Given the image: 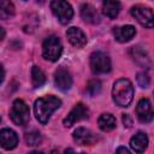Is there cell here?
<instances>
[{
  "label": "cell",
  "instance_id": "1",
  "mask_svg": "<svg viewBox=\"0 0 154 154\" xmlns=\"http://www.w3.org/2000/svg\"><path fill=\"white\" fill-rule=\"evenodd\" d=\"M61 106V100L54 95H47L45 97H40L34 103V112L36 119L41 124H46L52 113Z\"/></svg>",
  "mask_w": 154,
  "mask_h": 154
},
{
  "label": "cell",
  "instance_id": "2",
  "mask_svg": "<svg viewBox=\"0 0 154 154\" xmlns=\"http://www.w3.org/2000/svg\"><path fill=\"white\" fill-rule=\"evenodd\" d=\"M112 97L119 107H128L134 97V87L128 78H120L114 82L112 88Z\"/></svg>",
  "mask_w": 154,
  "mask_h": 154
},
{
  "label": "cell",
  "instance_id": "3",
  "mask_svg": "<svg viewBox=\"0 0 154 154\" xmlns=\"http://www.w3.org/2000/svg\"><path fill=\"white\" fill-rule=\"evenodd\" d=\"M63 53V45L58 36L51 35L48 36L42 45V55L46 60L57 61Z\"/></svg>",
  "mask_w": 154,
  "mask_h": 154
},
{
  "label": "cell",
  "instance_id": "4",
  "mask_svg": "<svg viewBox=\"0 0 154 154\" xmlns=\"http://www.w3.org/2000/svg\"><path fill=\"white\" fill-rule=\"evenodd\" d=\"M29 116H30V112H29L28 105L20 99L14 100L10 111V117L12 122L18 126H24L29 122Z\"/></svg>",
  "mask_w": 154,
  "mask_h": 154
},
{
  "label": "cell",
  "instance_id": "5",
  "mask_svg": "<svg viewBox=\"0 0 154 154\" xmlns=\"http://www.w3.org/2000/svg\"><path fill=\"white\" fill-rule=\"evenodd\" d=\"M111 59L103 52H94L90 55V69L95 75H102L111 71Z\"/></svg>",
  "mask_w": 154,
  "mask_h": 154
},
{
  "label": "cell",
  "instance_id": "6",
  "mask_svg": "<svg viewBox=\"0 0 154 154\" xmlns=\"http://www.w3.org/2000/svg\"><path fill=\"white\" fill-rule=\"evenodd\" d=\"M51 10L61 24H67L73 17L72 6L64 0H54L51 2Z\"/></svg>",
  "mask_w": 154,
  "mask_h": 154
},
{
  "label": "cell",
  "instance_id": "7",
  "mask_svg": "<svg viewBox=\"0 0 154 154\" xmlns=\"http://www.w3.org/2000/svg\"><path fill=\"white\" fill-rule=\"evenodd\" d=\"M131 14L132 17L143 26L152 28L154 24V16L153 11L149 7H146L143 5H136L131 7Z\"/></svg>",
  "mask_w": 154,
  "mask_h": 154
},
{
  "label": "cell",
  "instance_id": "8",
  "mask_svg": "<svg viewBox=\"0 0 154 154\" xmlns=\"http://www.w3.org/2000/svg\"><path fill=\"white\" fill-rule=\"evenodd\" d=\"M89 117V111H88V107L82 103V102H78L72 109L71 112L65 117L64 119V125L66 128H70L75 123L79 122V120H83V119H87Z\"/></svg>",
  "mask_w": 154,
  "mask_h": 154
},
{
  "label": "cell",
  "instance_id": "9",
  "mask_svg": "<svg viewBox=\"0 0 154 154\" xmlns=\"http://www.w3.org/2000/svg\"><path fill=\"white\" fill-rule=\"evenodd\" d=\"M54 83L61 91H67L72 87V76L65 67H59L54 73Z\"/></svg>",
  "mask_w": 154,
  "mask_h": 154
},
{
  "label": "cell",
  "instance_id": "10",
  "mask_svg": "<svg viewBox=\"0 0 154 154\" xmlns=\"http://www.w3.org/2000/svg\"><path fill=\"white\" fill-rule=\"evenodd\" d=\"M137 119L141 123H149L153 119V107L148 99H141L136 107Z\"/></svg>",
  "mask_w": 154,
  "mask_h": 154
},
{
  "label": "cell",
  "instance_id": "11",
  "mask_svg": "<svg viewBox=\"0 0 154 154\" xmlns=\"http://www.w3.org/2000/svg\"><path fill=\"white\" fill-rule=\"evenodd\" d=\"M73 140L77 144L81 146H91L96 142L97 137L96 135L85 128H78L73 132Z\"/></svg>",
  "mask_w": 154,
  "mask_h": 154
},
{
  "label": "cell",
  "instance_id": "12",
  "mask_svg": "<svg viewBox=\"0 0 154 154\" xmlns=\"http://www.w3.org/2000/svg\"><path fill=\"white\" fill-rule=\"evenodd\" d=\"M17 144H18V136L12 129L5 128L0 130V146L4 149L6 150L14 149Z\"/></svg>",
  "mask_w": 154,
  "mask_h": 154
},
{
  "label": "cell",
  "instance_id": "13",
  "mask_svg": "<svg viewBox=\"0 0 154 154\" xmlns=\"http://www.w3.org/2000/svg\"><path fill=\"white\" fill-rule=\"evenodd\" d=\"M66 37L70 41V43L77 48H82L87 45V36L84 32L76 26H71L66 30Z\"/></svg>",
  "mask_w": 154,
  "mask_h": 154
},
{
  "label": "cell",
  "instance_id": "14",
  "mask_svg": "<svg viewBox=\"0 0 154 154\" xmlns=\"http://www.w3.org/2000/svg\"><path fill=\"white\" fill-rule=\"evenodd\" d=\"M130 53H131L132 59L138 65H141L143 67H150L152 61H150V57H149V54H148L146 48H143L141 46H135V47L131 48Z\"/></svg>",
  "mask_w": 154,
  "mask_h": 154
},
{
  "label": "cell",
  "instance_id": "15",
  "mask_svg": "<svg viewBox=\"0 0 154 154\" xmlns=\"http://www.w3.org/2000/svg\"><path fill=\"white\" fill-rule=\"evenodd\" d=\"M135 34L136 29L132 25H122L113 28V35L118 42H128L135 36Z\"/></svg>",
  "mask_w": 154,
  "mask_h": 154
},
{
  "label": "cell",
  "instance_id": "16",
  "mask_svg": "<svg viewBox=\"0 0 154 154\" xmlns=\"http://www.w3.org/2000/svg\"><path fill=\"white\" fill-rule=\"evenodd\" d=\"M81 17L84 22L90 24H96L100 22V16L95 7L90 4H83L81 6Z\"/></svg>",
  "mask_w": 154,
  "mask_h": 154
},
{
  "label": "cell",
  "instance_id": "17",
  "mask_svg": "<svg viewBox=\"0 0 154 154\" xmlns=\"http://www.w3.org/2000/svg\"><path fill=\"white\" fill-rule=\"evenodd\" d=\"M130 147H131L132 150H135L138 154L143 153L148 147V137H147V135L144 132H142V131L137 132L135 136L131 137Z\"/></svg>",
  "mask_w": 154,
  "mask_h": 154
},
{
  "label": "cell",
  "instance_id": "18",
  "mask_svg": "<svg viewBox=\"0 0 154 154\" xmlns=\"http://www.w3.org/2000/svg\"><path fill=\"white\" fill-rule=\"evenodd\" d=\"M97 124H99V128L102 131L107 132V131H111V130H113L116 128V118L111 113H102L99 117Z\"/></svg>",
  "mask_w": 154,
  "mask_h": 154
},
{
  "label": "cell",
  "instance_id": "19",
  "mask_svg": "<svg viewBox=\"0 0 154 154\" xmlns=\"http://www.w3.org/2000/svg\"><path fill=\"white\" fill-rule=\"evenodd\" d=\"M120 10V4L118 1H105L102 4V12L105 16H107L108 18L113 19L118 16Z\"/></svg>",
  "mask_w": 154,
  "mask_h": 154
},
{
  "label": "cell",
  "instance_id": "20",
  "mask_svg": "<svg viewBox=\"0 0 154 154\" xmlns=\"http://www.w3.org/2000/svg\"><path fill=\"white\" fill-rule=\"evenodd\" d=\"M31 82H32V85L35 88L43 85L46 82V76H45L43 71L36 65H34L31 67Z\"/></svg>",
  "mask_w": 154,
  "mask_h": 154
},
{
  "label": "cell",
  "instance_id": "21",
  "mask_svg": "<svg viewBox=\"0 0 154 154\" xmlns=\"http://www.w3.org/2000/svg\"><path fill=\"white\" fill-rule=\"evenodd\" d=\"M14 14V6L11 1H0V18L7 19Z\"/></svg>",
  "mask_w": 154,
  "mask_h": 154
},
{
  "label": "cell",
  "instance_id": "22",
  "mask_svg": "<svg viewBox=\"0 0 154 154\" xmlns=\"http://www.w3.org/2000/svg\"><path fill=\"white\" fill-rule=\"evenodd\" d=\"M101 90V82L99 79H91L88 82V85H87V91L90 96H95L100 93Z\"/></svg>",
  "mask_w": 154,
  "mask_h": 154
},
{
  "label": "cell",
  "instance_id": "23",
  "mask_svg": "<svg viewBox=\"0 0 154 154\" xmlns=\"http://www.w3.org/2000/svg\"><path fill=\"white\" fill-rule=\"evenodd\" d=\"M41 134L37 131H31L29 134H26L25 136V141L29 146H37L41 142Z\"/></svg>",
  "mask_w": 154,
  "mask_h": 154
},
{
  "label": "cell",
  "instance_id": "24",
  "mask_svg": "<svg viewBox=\"0 0 154 154\" xmlns=\"http://www.w3.org/2000/svg\"><path fill=\"white\" fill-rule=\"evenodd\" d=\"M137 83L141 88H148L150 84V78L147 72H140L137 73Z\"/></svg>",
  "mask_w": 154,
  "mask_h": 154
},
{
  "label": "cell",
  "instance_id": "25",
  "mask_svg": "<svg viewBox=\"0 0 154 154\" xmlns=\"http://www.w3.org/2000/svg\"><path fill=\"white\" fill-rule=\"evenodd\" d=\"M123 123H124V125H125L126 128H130V126H131L132 120H131V118H130L129 114H123Z\"/></svg>",
  "mask_w": 154,
  "mask_h": 154
},
{
  "label": "cell",
  "instance_id": "26",
  "mask_svg": "<svg viewBox=\"0 0 154 154\" xmlns=\"http://www.w3.org/2000/svg\"><path fill=\"white\" fill-rule=\"evenodd\" d=\"M114 154H131V153L129 152L128 148H125V147H119V148L116 150Z\"/></svg>",
  "mask_w": 154,
  "mask_h": 154
},
{
  "label": "cell",
  "instance_id": "27",
  "mask_svg": "<svg viewBox=\"0 0 154 154\" xmlns=\"http://www.w3.org/2000/svg\"><path fill=\"white\" fill-rule=\"evenodd\" d=\"M4 78H5V71H4V67H2V65L0 64V83H2Z\"/></svg>",
  "mask_w": 154,
  "mask_h": 154
},
{
  "label": "cell",
  "instance_id": "28",
  "mask_svg": "<svg viewBox=\"0 0 154 154\" xmlns=\"http://www.w3.org/2000/svg\"><path fill=\"white\" fill-rule=\"evenodd\" d=\"M64 154H77V153H75V150L72 148H67V149H65ZM78 154H85V153H78Z\"/></svg>",
  "mask_w": 154,
  "mask_h": 154
},
{
  "label": "cell",
  "instance_id": "29",
  "mask_svg": "<svg viewBox=\"0 0 154 154\" xmlns=\"http://www.w3.org/2000/svg\"><path fill=\"white\" fill-rule=\"evenodd\" d=\"M5 35H6V32H5V29L0 26V41L5 38Z\"/></svg>",
  "mask_w": 154,
  "mask_h": 154
},
{
  "label": "cell",
  "instance_id": "30",
  "mask_svg": "<svg viewBox=\"0 0 154 154\" xmlns=\"http://www.w3.org/2000/svg\"><path fill=\"white\" fill-rule=\"evenodd\" d=\"M29 154H43L42 152H38V150H32V152H30Z\"/></svg>",
  "mask_w": 154,
  "mask_h": 154
}]
</instances>
